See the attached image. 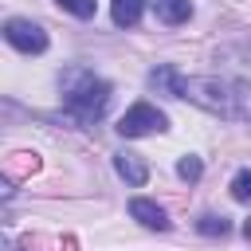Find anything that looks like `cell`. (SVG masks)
<instances>
[{
	"instance_id": "cell-1",
	"label": "cell",
	"mask_w": 251,
	"mask_h": 251,
	"mask_svg": "<svg viewBox=\"0 0 251 251\" xmlns=\"http://www.w3.org/2000/svg\"><path fill=\"white\" fill-rule=\"evenodd\" d=\"M106 102H110V82L106 78H98L86 67L63 71V106L71 110L75 122H82V126L86 122H98L102 110H106Z\"/></svg>"
},
{
	"instance_id": "cell-2",
	"label": "cell",
	"mask_w": 251,
	"mask_h": 251,
	"mask_svg": "<svg viewBox=\"0 0 251 251\" xmlns=\"http://www.w3.org/2000/svg\"><path fill=\"white\" fill-rule=\"evenodd\" d=\"M212 114H235V86L224 78H180V94Z\"/></svg>"
},
{
	"instance_id": "cell-3",
	"label": "cell",
	"mask_w": 251,
	"mask_h": 251,
	"mask_svg": "<svg viewBox=\"0 0 251 251\" xmlns=\"http://www.w3.org/2000/svg\"><path fill=\"white\" fill-rule=\"evenodd\" d=\"M161 129H169V118L153 102H133L118 118V133L122 137H145V133H161Z\"/></svg>"
},
{
	"instance_id": "cell-4",
	"label": "cell",
	"mask_w": 251,
	"mask_h": 251,
	"mask_svg": "<svg viewBox=\"0 0 251 251\" xmlns=\"http://www.w3.org/2000/svg\"><path fill=\"white\" fill-rule=\"evenodd\" d=\"M4 39H8L16 51H24V55L47 51V31H43L39 24H31V20H20V16L4 24Z\"/></svg>"
},
{
	"instance_id": "cell-5",
	"label": "cell",
	"mask_w": 251,
	"mask_h": 251,
	"mask_svg": "<svg viewBox=\"0 0 251 251\" xmlns=\"http://www.w3.org/2000/svg\"><path fill=\"white\" fill-rule=\"evenodd\" d=\"M114 169H118V176H122L126 184H133V188H141V184L149 180V165H145L141 153H129V149L114 153Z\"/></svg>"
},
{
	"instance_id": "cell-6",
	"label": "cell",
	"mask_w": 251,
	"mask_h": 251,
	"mask_svg": "<svg viewBox=\"0 0 251 251\" xmlns=\"http://www.w3.org/2000/svg\"><path fill=\"white\" fill-rule=\"evenodd\" d=\"M129 216H133L141 227H149V231H169V216H165V208L153 204V200H145V196H133V200H129Z\"/></svg>"
},
{
	"instance_id": "cell-7",
	"label": "cell",
	"mask_w": 251,
	"mask_h": 251,
	"mask_svg": "<svg viewBox=\"0 0 251 251\" xmlns=\"http://www.w3.org/2000/svg\"><path fill=\"white\" fill-rule=\"evenodd\" d=\"M153 12H157V20L169 24V27L192 20V4H188V0H153Z\"/></svg>"
},
{
	"instance_id": "cell-8",
	"label": "cell",
	"mask_w": 251,
	"mask_h": 251,
	"mask_svg": "<svg viewBox=\"0 0 251 251\" xmlns=\"http://www.w3.org/2000/svg\"><path fill=\"white\" fill-rule=\"evenodd\" d=\"M141 12H145V0H114L110 4V16L118 27H133L141 20Z\"/></svg>"
},
{
	"instance_id": "cell-9",
	"label": "cell",
	"mask_w": 251,
	"mask_h": 251,
	"mask_svg": "<svg viewBox=\"0 0 251 251\" xmlns=\"http://www.w3.org/2000/svg\"><path fill=\"white\" fill-rule=\"evenodd\" d=\"M149 82H153L157 90H165V94H173V98L180 94V75H176V71H173L169 63H165V67H153V71H149Z\"/></svg>"
},
{
	"instance_id": "cell-10",
	"label": "cell",
	"mask_w": 251,
	"mask_h": 251,
	"mask_svg": "<svg viewBox=\"0 0 251 251\" xmlns=\"http://www.w3.org/2000/svg\"><path fill=\"white\" fill-rule=\"evenodd\" d=\"M196 231H200V235H212V239H216V235H227V220L216 216V212H204V216L196 220Z\"/></svg>"
},
{
	"instance_id": "cell-11",
	"label": "cell",
	"mask_w": 251,
	"mask_h": 251,
	"mask_svg": "<svg viewBox=\"0 0 251 251\" xmlns=\"http://www.w3.org/2000/svg\"><path fill=\"white\" fill-rule=\"evenodd\" d=\"M63 12H71V16H78V20H90L94 12H98V0H55Z\"/></svg>"
},
{
	"instance_id": "cell-12",
	"label": "cell",
	"mask_w": 251,
	"mask_h": 251,
	"mask_svg": "<svg viewBox=\"0 0 251 251\" xmlns=\"http://www.w3.org/2000/svg\"><path fill=\"white\" fill-rule=\"evenodd\" d=\"M231 196L239 204H251V169H243V173L231 176Z\"/></svg>"
},
{
	"instance_id": "cell-13",
	"label": "cell",
	"mask_w": 251,
	"mask_h": 251,
	"mask_svg": "<svg viewBox=\"0 0 251 251\" xmlns=\"http://www.w3.org/2000/svg\"><path fill=\"white\" fill-rule=\"evenodd\" d=\"M200 173H204V165H200V157H180V165H176V176L180 180H200Z\"/></svg>"
},
{
	"instance_id": "cell-14",
	"label": "cell",
	"mask_w": 251,
	"mask_h": 251,
	"mask_svg": "<svg viewBox=\"0 0 251 251\" xmlns=\"http://www.w3.org/2000/svg\"><path fill=\"white\" fill-rule=\"evenodd\" d=\"M35 169H39V157H35V153H20V161H8V176L35 173Z\"/></svg>"
},
{
	"instance_id": "cell-15",
	"label": "cell",
	"mask_w": 251,
	"mask_h": 251,
	"mask_svg": "<svg viewBox=\"0 0 251 251\" xmlns=\"http://www.w3.org/2000/svg\"><path fill=\"white\" fill-rule=\"evenodd\" d=\"M75 247H78V243H75V239L67 235V239H63V251H75Z\"/></svg>"
},
{
	"instance_id": "cell-16",
	"label": "cell",
	"mask_w": 251,
	"mask_h": 251,
	"mask_svg": "<svg viewBox=\"0 0 251 251\" xmlns=\"http://www.w3.org/2000/svg\"><path fill=\"white\" fill-rule=\"evenodd\" d=\"M243 235H247V239H251V220H247V224H243Z\"/></svg>"
},
{
	"instance_id": "cell-17",
	"label": "cell",
	"mask_w": 251,
	"mask_h": 251,
	"mask_svg": "<svg viewBox=\"0 0 251 251\" xmlns=\"http://www.w3.org/2000/svg\"><path fill=\"white\" fill-rule=\"evenodd\" d=\"M247 122H251V114H247Z\"/></svg>"
}]
</instances>
